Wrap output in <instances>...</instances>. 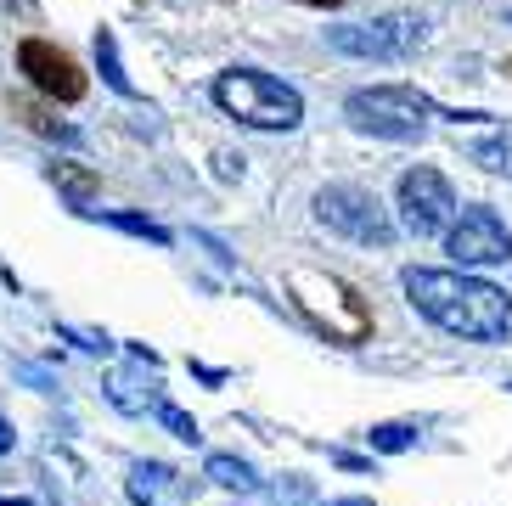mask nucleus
I'll return each mask as SVG.
<instances>
[{
  "label": "nucleus",
  "instance_id": "obj_1",
  "mask_svg": "<svg viewBox=\"0 0 512 506\" xmlns=\"http://www.w3.org/2000/svg\"><path fill=\"white\" fill-rule=\"evenodd\" d=\"M406 298L417 304L439 332L467 343H507L512 338V298L501 293L496 282L484 276H467V270H428V265H411L400 276Z\"/></svg>",
  "mask_w": 512,
  "mask_h": 506
},
{
  "label": "nucleus",
  "instance_id": "obj_14",
  "mask_svg": "<svg viewBox=\"0 0 512 506\" xmlns=\"http://www.w3.org/2000/svg\"><path fill=\"white\" fill-rule=\"evenodd\" d=\"M107 400L119 405L124 417H147L152 388H141V377H136V372H113V377H107Z\"/></svg>",
  "mask_w": 512,
  "mask_h": 506
},
{
  "label": "nucleus",
  "instance_id": "obj_25",
  "mask_svg": "<svg viewBox=\"0 0 512 506\" xmlns=\"http://www.w3.org/2000/svg\"><path fill=\"white\" fill-rule=\"evenodd\" d=\"M327 506H377V501H366V495H344V501H327Z\"/></svg>",
  "mask_w": 512,
  "mask_h": 506
},
{
  "label": "nucleus",
  "instance_id": "obj_21",
  "mask_svg": "<svg viewBox=\"0 0 512 506\" xmlns=\"http://www.w3.org/2000/svg\"><path fill=\"white\" fill-rule=\"evenodd\" d=\"M192 377H197V383H209V388L226 383V372H220V366H203V360H192Z\"/></svg>",
  "mask_w": 512,
  "mask_h": 506
},
{
  "label": "nucleus",
  "instance_id": "obj_23",
  "mask_svg": "<svg viewBox=\"0 0 512 506\" xmlns=\"http://www.w3.org/2000/svg\"><path fill=\"white\" fill-rule=\"evenodd\" d=\"M130 355H136L141 366H158V349H147V343H130Z\"/></svg>",
  "mask_w": 512,
  "mask_h": 506
},
{
  "label": "nucleus",
  "instance_id": "obj_10",
  "mask_svg": "<svg viewBox=\"0 0 512 506\" xmlns=\"http://www.w3.org/2000/svg\"><path fill=\"white\" fill-rule=\"evenodd\" d=\"M46 180L57 186L62 197H68V203H74L79 214H85L96 197H102V175H96V169H85V164H74V158H51V164H46Z\"/></svg>",
  "mask_w": 512,
  "mask_h": 506
},
{
  "label": "nucleus",
  "instance_id": "obj_7",
  "mask_svg": "<svg viewBox=\"0 0 512 506\" xmlns=\"http://www.w3.org/2000/svg\"><path fill=\"white\" fill-rule=\"evenodd\" d=\"M394 209H400V225H406L411 237H439L456 214V192L434 164H417L394 186Z\"/></svg>",
  "mask_w": 512,
  "mask_h": 506
},
{
  "label": "nucleus",
  "instance_id": "obj_13",
  "mask_svg": "<svg viewBox=\"0 0 512 506\" xmlns=\"http://www.w3.org/2000/svg\"><path fill=\"white\" fill-rule=\"evenodd\" d=\"M17 119L29 124L34 135H51V141H62V147H79V141H85L74 124H62L57 113H51V107H40V102H17Z\"/></svg>",
  "mask_w": 512,
  "mask_h": 506
},
{
  "label": "nucleus",
  "instance_id": "obj_15",
  "mask_svg": "<svg viewBox=\"0 0 512 506\" xmlns=\"http://www.w3.org/2000/svg\"><path fill=\"white\" fill-rule=\"evenodd\" d=\"M85 214H96V220L113 225V231H130V237H147V242H158V248H169V231L158 220H147V214H130V209H85Z\"/></svg>",
  "mask_w": 512,
  "mask_h": 506
},
{
  "label": "nucleus",
  "instance_id": "obj_19",
  "mask_svg": "<svg viewBox=\"0 0 512 506\" xmlns=\"http://www.w3.org/2000/svg\"><path fill=\"white\" fill-rule=\"evenodd\" d=\"M271 501L276 506H316V484H310V478H282L271 490Z\"/></svg>",
  "mask_w": 512,
  "mask_h": 506
},
{
  "label": "nucleus",
  "instance_id": "obj_17",
  "mask_svg": "<svg viewBox=\"0 0 512 506\" xmlns=\"http://www.w3.org/2000/svg\"><path fill=\"white\" fill-rule=\"evenodd\" d=\"M473 164H484L490 175H507L512 169V130H496L490 141H479L473 147Z\"/></svg>",
  "mask_w": 512,
  "mask_h": 506
},
{
  "label": "nucleus",
  "instance_id": "obj_12",
  "mask_svg": "<svg viewBox=\"0 0 512 506\" xmlns=\"http://www.w3.org/2000/svg\"><path fill=\"white\" fill-rule=\"evenodd\" d=\"M96 74L107 79L113 96L136 102V85H130V74H124V62H119V40H113V29H96Z\"/></svg>",
  "mask_w": 512,
  "mask_h": 506
},
{
  "label": "nucleus",
  "instance_id": "obj_2",
  "mask_svg": "<svg viewBox=\"0 0 512 506\" xmlns=\"http://www.w3.org/2000/svg\"><path fill=\"white\" fill-rule=\"evenodd\" d=\"M287 298H293L304 321H310L327 343H338V349H361V343L372 338V304H366L344 276H332V270L293 265L287 270Z\"/></svg>",
  "mask_w": 512,
  "mask_h": 506
},
{
  "label": "nucleus",
  "instance_id": "obj_11",
  "mask_svg": "<svg viewBox=\"0 0 512 506\" xmlns=\"http://www.w3.org/2000/svg\"><path fill=\"white\" fill-rule=\"evenodd\" d=\"M203 473H209V484H220V490H237V495H254V490H259L254 462H242V456H226V450H214L209 462H203Z\"/></svg>",
  "mask_w": 512,
  "mask_h": 506
},
{
  "label": "nucleus",
  "instance_id": "obj_9",
  "mask_svg": "<svg viewBox=\"0 0 512 506\" xmlns=\"http://www.w3.org/2000/svg\"><path fill=\"white\" fill-rule=\"evenodd\" d=\"M17 74L29 79L46 102H85V74L68 51H57L51 40H23L17 45Z\"/></svg>",
  "mask_w": 512,
  "mask_h": 506
},
{
  "label": "nucleus",
  "instance_id": "obj_24",
  "mask_svg": "<svg viewBox=\"0 0 512 506\" xmlns=\"http://www.w3.org/2000/svg\"><path fill=\"white\" fill-rule=\"evenodd\" d=\"M12 445H17V433H12V422L0 417V456H6V450H12Z\"/></svg>",
  "mask_w": 512,
  "mask_h": 506
},
{
  "label": "nucleus",
  "instance_id": "obj_26",
  "mask_svg": "<svg viewBox=\"0 0 512 506\" xmlns=\"http://www.w3.org/2000/svg\"><path fill=\"white\" fill-rule=\"evenodd\" d=\"M304 6H327V12H338V6H344V0H304Z\"/></svg>",
  "mask_w": 512,
  "mask_h": 506
},
{
  "label": "nucleus",
  "instance_id": "obj_18",
  "mask_svg": "<svg viewBox=\"0 0 512 506\" xmlns=\"http://www.w3.org/2000/svg\"><path fill=\"white\" fill-rule=\"evenodd\" d=\"M152 411H158V422H164V428L175 433V439H181V445H197V439H203V428H197V417H186L181 405L158 400V405H152Z\"/></svg>",
  "mask_w": 512,
  "mask_h": 506
},
{
  "label": "nucleus",
  "instance_id": "obj_20",
  "mask_svg": "<svg viewBox=\"0 0 512 506\" xmlns=\"http://www.w3.org/2000/svg\"><path fill=\"white\" fill-rule=\"evenodd\" d=\"M57 332L68 343H79L85 355H107V349H113V338H107V332H85V327H57Z\"/></svg>",
  "mask_w": 512,
  "mask_h": 506
},
{
  "label": "nucleus",
  "instance_id": "obj_5",
  "mask_svg": "<svg viewBox=\"0 0 512 506\" xmlns=\"http://www.w3.org/2000/svg\"><path fill=\"white\" fill-rule=\"evenodd\" d=\"M316 220L327 225V231H338V237L361 242V248H389L394 231H400L394 214L383 209V197L366 192V186H349V180L316 192Z\"/></svg>",
  "mask_w": 512,
  "mask_h": 506
},
{
  "label": "nucleus",
  "instance_id": "obj_22",
  "mask_svg": "<svg viewBox=\"0 0 512 506\" xmlns=\"http://www.w3.org/2000/svg\"><path fill=\"white\" fill-rule=\"evenodd\" d=\"M338 467H349V473H366L372 462H366V456H349V450H338Z\"/></svg>",
  "mask_w": 512,
  "mask_h": 506
},
{
  "label": "nucleus",
  "instance_id": "obj_4",
  "mask_svg": "<svg viewBox=\"0 0 512 506\" xmlns=\"http://www.w3.org/2000/svg\"><path fill=\"white\" fill-rule=\"evenodd\" d=\"M344 119L355 124V130L377 135V141H422V135H428V96H417L411 85L349 90Z\"/></svg>",
  "mask_w": 512,
  "mask_h": 506
},
{
  "label": "nucleus",
  "instance_id": "obj_3",
  "mask_svg": "<svg viewBox=\"0 0 512 506\" xmlns=\"http://www.w3.org/2000/svg\"><path fill=\"white\" fill-rule=\"evenodd\" d=\"M209 96L220 113H231L248 130H299L304 119V96L287 79L265 74V68H226Z\"/></svg>",
  "mask_w": 512,
  "mask_h": 506
},
{
  "label": "nucleus",
  "instance_id": "obj_28",
  "mask_svg": "<svg viewBox=\"0 0 512 506\" xmlns=\"http://www.w3.org/2000/svg\"><path fill=\"white\" fill-rule=\"evenodd\" d=\"M507 74H512V57H507Z\"/></svg>",
  "mask_w": 512,
  "mask_h": 506
},
{
  "label": "nucleus",
  "instance_id": "obj_6",
  "mask_svg": "<svg viewBox=\"0 0 512 506\" xmlns=\"http://www.w3.org/2000/svg\"><path fill=\"white\" fill-rule=\"evenodd\" d=\"M445 253H451L462 270H484V265H507L512 259V231L496 209H456L451 225H445Z\"/></svg>",
  "mask_w": 512,
  "mask_h": 506
},
{
  "label": "nucleus",
  "instance_id": "obj_16",
  "mask_svg": "<svg viewBox=\"0 0 512 506\" xmlns=\"http://www.w3.org/2000/svg\"><path fill=\"white\" fill-rule=\"evenodd\" d=\"M366 445H372L377 456H406V450L417 445V422H377V428L366 433Z\"/></svg>",
  "mask_w": 512,
  "mask_h": 506
},
{
  "label": "nucleus",
  "instance_id": "obj_27",
  "mask_svg": "<svg viewBox=\"0 0 512 506\" xmlns=\"http://www.w3.org/2000/svg\"><path fill=\"white\" fill-rule=\"evenodd\" d=\"M0 506H34V501H0Z\"/></svg>",
  "mask_w": 512,
  "mask_h": 506
},
{
  "label": "nucleus",
  "instance_id": "obj_8",
  "mask_svg": "<svg viewBox=\"0 0 512 506\" xmlns=\"http://www.w3.org/2000/svg\"><path fill=\"white\" fill-rule=\"evenodd\" d=\"M422 34H428L422 17L394 12V17H377V23H355V29H327V45L361 62H394V57H411L422 45Z\"/></svg>",
  "mask_w": 512,
  "mask_h": 506
}]
</instances>
